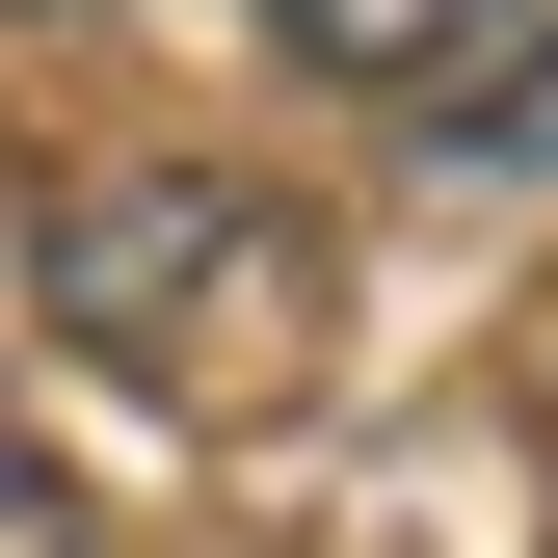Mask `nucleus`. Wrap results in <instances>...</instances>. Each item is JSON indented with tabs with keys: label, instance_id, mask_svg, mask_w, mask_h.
I'll use <instances>...</instances> for the list:
<instances>
[{
	"label": "nucleus",
	"instance_id": "nucleus-2",
	"mask_svg": "<svg viewBox=\"0 0 558 558\" xmlns=\"http://www.w3.org/2000/svg\"><path fill=\"white\" fill-rule=\"evenodd\" d=\"M266 53H293V81L426 107V81H478V53H506V0H266Z\"/></svg>",
	"mask_w": 558,
	"mask_h": 558
},
{
	"label": "nucleus",
	"instance_id": "nucleus-1",
	"mask_svg": "<svg viewBox=\"0 0 558 558\" xmlns=\"http://www.w3.org/2000/svg\"><path fill=\"white\" fill-rule=\"evenodd\" d=\"M27 319L53 345H107L133 399H186V426H266L293 399V345H319V240L293 214H240V186H81V214L27 240Z\"/></svg>",
	"mask_w": 558,
	"mask_h": 558
},
{
	"label": "nucleus",
	"instance_id": "nucleus-4",
	"mask_svg": "<svg viewBox=\"0 0 558 558\" xmlns=\"http://www.w3.org/2000/svg\"><path fill=\"white\" fill-rule=\"evenodd\" d=\"M0 478H27V452H0Z\"/></svg>",
	"mask_w": 558,
	"mask_h": 558
},
{
	"label": "nucleus",
	"instance_id": "nucleus-3",
	"mask_svg": "<svg viewBox=\"0 0 558 558\" xmlns=\"http://www.w3.org/2000/svg\"><path fill=\"white\" fill-rule=\"evenodd\" d=\"M426 160H452V186H558V0H506V53L426 81Z\"/></svg>",
	"mask_w": 558,
	"mask_h": 558
}]
</instances>
